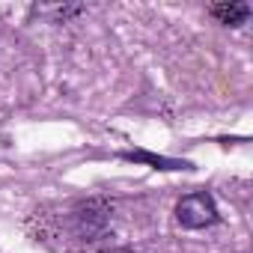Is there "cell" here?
<instances>
[{"mask_svg":"<svg viewBox=\"0 0 253 253\" xmlns=\"http://www.w3.org/2000/svg\"><path fill=\"white\" fill-rule=\"evenodd\" d=\"M176 220L185 226V229H203V226H211L217 220V206L211 200V194L200 191V194H188L179 200L176 206Z\"/></svg>","mask_w":253,"mask_h":253,"instance_id":"cell-1","label":"cell"},{"mask_svg":"<svg viewBox=\"0 0 253 253\" xmlns=\"http://www.w3.org/2000/svg\"><path fill=\"white\" fill-rule=\"evenodd\" d=\"M209 12H211L220 24H226V27H241V24H247V18H250V6H247V3H241V0H229V3H214Z\"/></svg>","mask_w":253,"mask_h":253,"instance_id":"cell-2","label":"cell"},{"mask_svg":"<svg viewBox=\"0 0 253 253\" xmlns=\"http://www.w3.org/2000/svg\"><path fill=\"white\" fill-rule=\"evenodd\" d=\"M125 161H137V164H149L155 170H191L188 161H176V158H164V155H152L146 149H134V152H122Z\"/></svg>","mask_w":253,"mask_h":253,"instance_id":"cell-3","label":"cell"}]
</instances>
